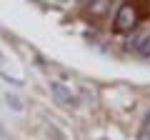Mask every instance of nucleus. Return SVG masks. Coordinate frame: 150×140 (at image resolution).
Instances as JSON below:
<instances>
[{
	"label": "nucleus",
	"mask_w": 150,
	"mask_h": 140,
	"mask_svg": "<svg viewBox=\"0 0 150 140\" xmlns=\"http://www.w3.org/2000/svg\"><path fill=\"white\" fill-rule=\"evenodd\" d=\"M133 50L140 58H150V33L138 35V40H133Z\"/></svg>",
	"instance_id": "3"
},
{
	"label": "nucleus",
	"mask_w": 150,
	"mask_h": 140,
	"mask_svg": "<svg viewBox=\"0 0 150 140\" xmlns=\"http://www.w3.org/2000/svg\"><path fill=\"white\" fill-rule=\"evenodd\" d=\"M145 128H150V113H148V118H145Z\"/></svg>",
	"instance_id": "6"
},
{
	"label": "nucleus",
	"mask_w": 150,
	"mask_h": 140,
	"mask_svg": "<svg viewBox=\"0 0 150 140\" xmlns=\"http://www.w3.org/2000/svg\"><path fill=\"white\" fill-rule=\"evenodd\" d=\"M50 90H53L55 100H58L60 105H65V108H75V105H78V98H75V93L70 90V88H65L63 83H50Z\"/></svg>",
	"instance_id": "2"
},
{
	"label": "nucleus",
	"mask_w": 150,
	"mask_h": 140,
	"mask_svg": "<svg viewBox=\"0 0 150 140\" xmlns=\"http://www.w3.org/2000/svg\"><path fill=\"white\" fill-rule=\"evenodd\" d=\"M148 130H150V128H148Z\"/></svg>",
	"instance_id": "7"
},
{
	"label": "nucleus",
	"mask_w": 150,
	"mask_h": 140,
	"mask_svg": "<svg viewBox=\"0 0 150 140\" xmlns=\"http://www.w3.org/2000/svg\"><path fill=\"white\" fill-rule=\"evenodd\" d=\"M135 25H138V13H135V8L130 3L120 5V10L115 13V23H112L115 33H130Z\"/></svg>",
	"instance_id": "1"
},
{
	"label": "nucleus",
	"mask_w": 150,
	"mask_h": 140,
	"mask_svg": "<svg viewBox=\"0 0 150 140\" xmlns=\"http://www.w3.org/2000/svg\"><path fill=\"white\" fill-rule=\"evenodd\" d=\"M8 105H13L15 110H23V105L18 103V98H15V95H8Z\"/></svg>",
	"instance_id": "4"
},
{
	"label": "nucleus",
	"mask_w": 150,
	"mask_h": 140,
	"mask_svg": "<svg viewBox=\"0 0 150 140\" xmlns=\"http://www.w3.org/2000/svg\"><path fill=\"white\" fill-rule=\"evenodd\" d=\"M0 140H13V138H10V135H8V130H5V128H3V125H0Z\"/></svg>",
	"instance_id": "5"
}]
</instances>
